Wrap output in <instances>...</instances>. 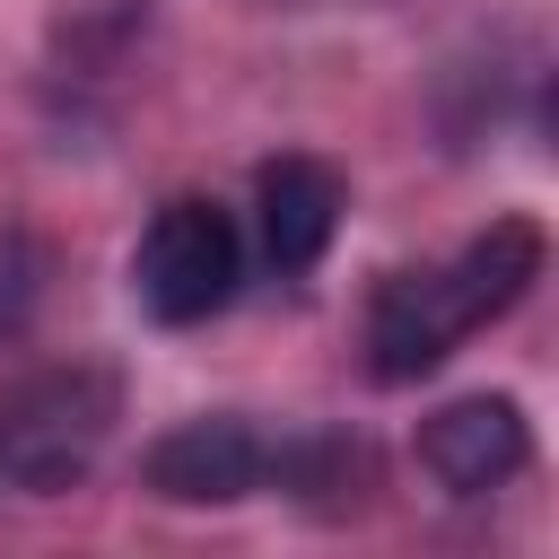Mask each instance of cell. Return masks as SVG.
I'll return each mask as SVG.
<instances>
[{
  "mask_svg": "<svg viewBox=\"0 0 559 559\" xmlns=\"http://www.w3.org/2000/svg\"><path fill=\"white\" fill-rule=\"evenodd\" d=\"M236 271H245V245H236V218L201 192H175L148 227H140V253H131V288L148 306V323L183 332V323H210L227 297H236Z\"/></svg>",
  "mask_w": 559,
  "mask_h": 559,
  "instance_id": "cell-1",
  "label": "cell"
},
{
  "mask_svg": "<svg viewBox=\"0 0 559 559\" xmlns=\"http://www.w3.org/2000/svg\"><path fill=\"white\" fill-rule=\"evenodd\" d=\"M105 428H114V376L61 367L0 411V480L26 498H61L70 480H87Z\"/></svg>",
  "mask_w": 559,
  "mask_h": 559,
  "instance_id": "cell-2",
  "label": "cell"
},
{
  "mask_svg": "<svg viewBox=\"0 0 559 559\" xmlns=\"http://www.w3.org/2000/svg\"><path fill=\"white\" fill-rule=\"evenodd\" d=\"M463 332L472 323H463L445 271H393L367 306V367H376V384H419L454 358Z\"/></svg>",
  "mask_w": 559,
  "mask_h": 559,
  "instance_id": "cell-3",
  "label": "cell"
},
{
  "mask_svg": "<svg viewBox=\"0 0 559 559\" xmlns=\"http://www.w3.org/2000/svg\"><path fill=\"white\" fill-rule=\"evenodd\" d=\"M524 454H533V437H524V411H515L507 393H463V402H445V411L419 428V463H428V480L454 489V498L507 489V480L524 472Z\"/></svg>",
  "mask_w": 559,
  "mask_h": 559,
  "instance_id": "cell-4",
  "label": "cell"
},
{
  "mask_svg": "<svg viewBox=\"0 0 559 559\" xmlns=\"http://www.w3.org/2000/svg\"><path fill=\"white\" fill-rule=\"evenodd\" d=\"M148 489L157 498H175V507H236L245 489H262V472H271V454H262V437L245 428V419H227V411H210V419H183V428H166L157 445H148Z\"/></svg>",
  "mask_w": 559,
  "mask_h": 559,
  "instance_id": "cell-5",
  "label": "cell"
},
{
  "mask_svg": "<svg viewBox=\"0 0 559 559\" xmlns=\"http://www.w3.org/2000/svg\"><path fill=\"white\" fill-rule=\"evenodd\" d=\"M341 210H349V192H341V175H332L323 157H271V166L253 175L262 253H271L280 280H297V271L323 262V245L341 236Z\"/></svg>",
  "mask_w": 559,
  "mask_h": 559,
  "instance_id": "cell-6",
  "label": "cell"
},
{
  "mask_svg": "<svg viewBox=\"0 0 559 559\" xmlns=\"http://www.w3.org/2000/svg\"><path fill=\"white\" fill-rule=\"evenodd\" d=\"M533 280H542V227H533V218H489V236H472V245L445 262V288H454V306H463L472 332L498 323Z\"/></svg>",
  "mask_w": 559,
  "mask_h": 559,
  "instance_id": "cell-7",
  "label": "cell"
}]
</instances>
